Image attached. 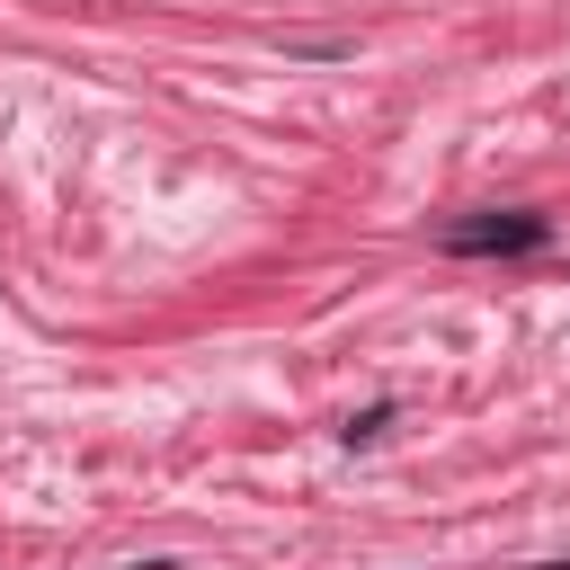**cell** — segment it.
<instances>
[{"label": "cell", "instance_id": "6da1fadb", "mask_svg": "<svg viewBox=\"0 0 570 570\" xmlns=\"http://www.w3.org/2000/svg\"><path fill=\"white\" fill-rule=\"evenodd\" d=\"M543 240V223L534 214H517V223H463V232H445V249H534Z\"/></svg>", "mask_w": 570, "mask_h": 570}]
</instances>
